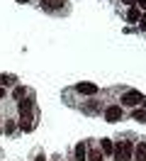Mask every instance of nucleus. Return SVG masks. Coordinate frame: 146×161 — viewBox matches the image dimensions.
<instances>
[{
	"label": "nucleus",
	"mask_w": 146,
	"mask_h": 161,
	"mask_svg": "<svg viewBox=\"0 0 146 161\" xmlns=\"http://www.w3.org/2000/svg\"><path fill=\"white\" fill-rule=\"evenodd\" d=\"M19 127L24 132L32 130V100H19Z\"/></svg>",
	"instance_id": "f257e3e1"
},
{
	"label": "nucleus",
	"mask_w": 146,
	"mask_h": 161,
	"mask_svg": "<svg viewBox=\"0 0 146 161\" xmlns=\"http://www.w3.org/2000/svg\"><path fill=\"white\" fill-rule=\"evenodd\" d=\"M132 151H134V144H132V142H119L112 154H115L117 161H129L132 159Z\"/></svg>",
	"instance_id": "f03ea898"
},
{
	"label": "nucleus",
	"mask_w": 146,
	"mask_h": 161,
	"mask_svg": "<svg viewBox=\"0 0 146 161\" xmlns=\"http://www.w3.org/2000/svg\"><path fill=\"white\" fill-rule=\"evenodd\" d=\"M76 91L80 93V95H95V93H97V86H95V83L83 80V83H78V86H76Z\"/></svg>",
	"instance_id": "39448f33"
},
{
	"label": "nucleus",
	"mask_w": 146,
	"mask_h": 161,
	"mask_svg": "<svg viewBox=\"0 0 146 161\" xmlns=\"http://www.w3.org/2000/svg\"><path fill=\"white\" fill-rule=\"evenodd\" d=\"M139 5H141V10H146V0H136Z\"/></svg>",
	"instance_id": "f3484780"
},
{
	"label": "nucleus",
	"mask_w": 146,
	"mask_h": 161,
	"mask_svg": "<svg viewBox=\"0 0 146 161\" xmlns=\"http://www.w3.org/2000/svg\"><path fill=\"white\" fill-rule=\"evenodd\" d=\"M73 154H76V161H85L88 159V147L83 144V142H78L76 149H73Z\"/></svg>",
	"instance_id": "423d86ee"
},
{
	"label": "nucleus",
	"mask_w": 146,
	"mask_h": 161,
	"mask_svg": "<svg viewBox=\"0 0 146 161\" xmlns=\"http://www.w3.org/2000/svg\"><path fill=\"white\" fill-rule=\"evenodd\" d=\"M139 20H141L139 8H129V12H127V22H139Z\"/></svg>",
	"instance_id": "1a4fd4ad"
},
{
	"label": "nucleus",
	"mask_w": 146,
	"mask_h": 161,
	"mask_svg": "<svg viewBox=\"0 0 146 161\" xmlns=\"http://www.w3.org/2000/svg\"><path fill=\"white\" fill-rule=\"evenodd\" d=\"M12 95H15V98H24V88H22V86H17V88H15V93H12Z\"/></svg>",
	"instance_id": "ddd939ff"
},
{
	"label": "nucleus",
	"mask_w": 146,
	"mask_h": 161,
	"mask_svg": "<svg viewBox=\"0 0 146 161\" xmlns=\"http://www.w3.org/2000/svg\"><path fill=\"white\" fill-rule=\"evenodd\" d=\"M132 154H134L136 161H146V144H144V142H141V144H136Z\"/></svg>",
	"instance_id": "0eeeda50"
},
{
	"label": "nucleus",
	"mask_w": 146,
	"mask_h": 161,
	"mask_svg": "<svg viewBox=\"0 0 146 161\" xmlns=\"http://www.w3.org/2000/svg\"><path fill=\"white\" fill-rule=\"evenodd\" d=\"M0 98H5V88L3 86H0Z\"/></svg>",
	"instance_id": "a211bd4d"
},
{
	"label": "nucleus",
	"mask_w": 146,
	"mask_h": 161,
	"mask_svg": "<svg viewBox=\"0 0 146 161\" xmlns=\"http://www.w3.org/2000/svg\"><path fill=\"white\" fill-rule=\"evenodd\" d=\"M10 83H15V76H10V73L0 76V86H3V88H5V86H10Z\"/></svg>",
	"instance_id": "9b49d317"
},
{
	"label": "nucleus",
	"mask_w": 146,
	"mask_h": 161,
	"mask_svg": "<svg viewBox=\"0 0 146 161\" xmlns=\"http://www.w3.org/2000/svg\"><path fill=\"white\" fill-rule=\"evenodd\" d=\"M17 3H29V0H17Z\"/></svg>",
	"instance_id": "412c9836"
},
{
	"label": "nucleus",
	"mask_w": 146,
	"mask_h": 161,
	"mask_svg": "<svg viewBox=\"0 0 146 161\" xmlns=\"http://www.w3.org/2000/svg\"><path fill=\"white\" fill-rule=\"evenodd\" d=\"M37 161H46V159H44V156H37Z\"/></svg>",
	"instance_id": "aec40b11"
},
{
	"label": "nucleus",
	"mask_w": 146,
	"mask_h": 161,
	"mask_svg": "<svg viewBox=\"0 0 146 161\" xmlns=\"http://www.w3.org/2000/svg\"><path fill=\"white\" fill-rule=\"evenodd\" d=\"M144 103H146V98L139 91H127L122 95V105H144Z\"/></svg>",
	"instance_id": "7ed1b4c3"
},
{
	"label": "nucleus",
	"mask_w": 146,
	"mask_h": 161,
	"mask_svg": "<svg viewBox=\"0 0 146 161\" xmlns=\"http://www.w3.org/2000/svg\"><path fill=\"white\" fill-rule=\"evenodd\" d=\"M100 144H102V154H112V151H115V144L110 139H102Z\"/></svg>",
	"instance_id": "9d476101"
},
{
	"label": "nucleus",
	"mask_w": 146,
	"mask_h": 161,
	"mask_svg": "<svg viewBox=\"0 0 146 161\" xmlns=\"http://www.w3.org/2000/svg\"><path fill=\"white\" fill-rule=\"evenodd\" d=\"M88 161H102V154H100V151H93V154L88 156Z\"/></svg>",
	"instance_id": "4468645a"
},
{
	"label": "nucleus",
	"mask_w": 146,
	"mask_h": 161,
	"mask_svg": "<svg viewBox=\"0 0 146 161\" xmlns=\"http://www.w3.org/2000/svg\"><path fill=\"white\" fill-rule=\"evenodd\" d=\"M41 5L49 8V10H58V8H63V5H66V0H41Z\"/></svg>",
	"instance_id": "6e6552de"
},
{
	"label": "nucleus",
	"mask_w": 146,
	"mask_h": 161,
	"mask_svg": "<svg viewBox=\"0 0 146 161\" xmlns=\"http://www.w3.org/2000/svg\"><path fill=\"white\" fill-rule=\"evenodd\" d=\"M105 120H107V122L122 120V108H119V105H110V108L105 110Z\"/></svg>",
	"instance_id": "20e7f679"
},
{
	"label": "nucleus",
	"mask_w": 146,
	"mask_h": 161,
	"mask_svg": "<svg viewBox=\"0 0 146 161\" xmlns=\"http://www.w3.org/2000/svg\"><path fill=\"white\" fill-rule=\"evenodd\" d=\"M15 130V122H5V132H12Z\"/></svg>",
	"instance_id": "2eb2a0df"
},
{
	"label": "nucleus",
	"mask_w": 146,
	"mask_h": 161,
	"mask_svg": "<svg viewBox=\"0 0 146 161\" xmlns=\"http://www.w3.org/2000/svg\"><path fill=\"white\" fill-rule=\"evenodd\" d=\"M124 3H127V5H134V3H136V0H124Z\"/></svg>",
	"instance_id": "6ab92c4d"
},
{
	"label": "nucleus",
	"mask_w": 146,
	"mask_h": 161,
	"mask_svg": "<svg viewBox=\"0 0 146 161\" xmlns=\"http://www.w3.org/2000/svg\"><path fill=\"white\" fill-rule=\"evenodd\" d=\"M134 120L136 122H146V110H134Z\"/></svg>",
	"instance_id": "f8f14e48"
},
{
	"label": "nucleus",
	"mask_w": 146,
	"mask_h": 161,
	"mask_svg": "<svg viewBox=\"0 0 146 161\" xmlns=\"http://www.w3.org/2000/svg\"><path fill=\"white\" fill-rule=\"evenodd\" d=\"M139 27H141V30L146 32V17H144V20H141V22H139Z\"/></svg>",
	"instance_id": "dca6fc26"
}]
</instances>
